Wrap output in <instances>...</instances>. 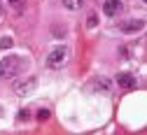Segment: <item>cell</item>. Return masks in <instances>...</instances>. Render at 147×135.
I'll return each mask as SVG.
<instances>
[{"instance_id":"cell-1","label":"cell","mask_w":147,"mask_h":135,"mask_svg":"<svg viewBox=\"0 0 147 135\" xmlns=\"http://www.w3.org/2000/svg\"><path fill=\"white\" fill-rule=\"evenodd\" d=\"M26 68V61L24 56L19 54H12V56H5L3 61H0V77H5V79H12V77L21 75Z\"/></svg>"},{"instance_id":"cell-2","label":"cell","mask_w":147,"mask_h":135,"mask_svg":"<svg viewBox=\"0 0 147 135\" xmlns=\"http://www.w3.org/2000/svg\"><path fill=\"white\" fill-rule=\"evenodd\" d=\"M68 47H56V49H54L49 56H47V65L49 68H61L65 61H68Z\"/></svg>"},{"instance_id":"cell-3","label":"cell","mask_w":147,"mask_h":135,"mask_svg":"<svg viewBox=\"0 0 147 135\" xmlns=\"http://www.w3.org/2000/svg\"><path fill=\"white\" fill-rule=\"evenodd\" d=\"M117 84H119L121 89H126V91H131V89L138 86L136 77H133V75H128V72H119V75H117Z\"/></svg>"},{"instance_id":"cell-4","label":"cell","mask_w":147,"mask_h":135,"mask_svg":"<svg viewBox=\"0 0 147 135\" xmlns=\"http://www.w3.org/2000/svg\"><path fill=\"white\" fill-rule=\"evenodd\" d=\"M35 86H38V79H35V77H30L28 82H21V84H16V86H14V91L19 93V95H28V93H30Z\"/></svg>"},{"instance_id":"cell-5","label":"cell","mask_w":147,"mask_h":135,"mask_svg":"<svg viewBox=\"0 0 147 135\" xmlns=\"http://www.w3.org/2000/svg\"><path fill=\"white\" fill-rule=\"evenodd\" d=\"M103 12H105V16H117L121 12V3H119V0H105Z\"/></svg>"},{"instance_id":"cell-6","label":"cell","mask_w":147,"mask_h":135,"mask_svg":"<svg viewBox=\"0 0 147 135\" xmlns=\"http://www.w3.org/2000/svg\"><path fill=\"white\" fill-rule=\"evenodd\" d=\"M145 21L142 19H131V21H121V30L124 33H136V30H142Z\"/></svg>"},{"instance_id":"cell-7","label":"cell","mask_w":147,"mask_h":135,"mask_svg":"<svg viewBox=\"0 0 147 135\" xmlns=\"http://www.w3.org/2000/svg\"><path fill=\"white\" fill-rule=\"evenodd\" d=\"M61 3H63L65 9H72V12H75V9H80V7L84 5V0H61Z\"/></svg>"},{"instance_id":"cell-8","label":"cell","mask_w":147,"mask_h":135,"mask_svg":"<svg viewBox=\"0 0 147 135\" xmlns=\"http://www.w3.org/2000/svg\"><path fill=\"white\" fill-rule=\"evenodd\" d=\"M9 7L14 12H24L26 9V0H9Z\"/></svg>"},{"instance_id":"cell-9","label":"cell","mask_w":147,"mask_h":135,"mask_svg":"<svg viewBox=\"0 0 147 135\" xmlns=\"http://www.w3.org/2000/svg\"><path fill=\"white\" fill-rule=\"evenodd\" d=\"M9 47H12V37H7V35H5L3 40H0V49H9Z\"/></svg>"},{"instance_id":"cell-10","label":"cell","mask_w":147,"mask_h":135,"mask_svg":"<svg viewBox=\"0 0 147 135\" xmlns=\"http://www.w3.org/2000/svg\"><path fill=\"white\" fill-rule=\"evenodd\" d=\"M96 24H98V16H94V14H91V16H89V21H86V26H89V28H94Z\"/></svg>"},{"instance_id":"cell-11","label":"cell","mask_w":147,"mask_h":135,"mask_svg":"<svg viewBox=\"0 0 147 135\" xmlns=\"http://www.w3.org/2000/svg\"><path fill=\"white\" fill-rule=\"evenodd\" d=\"M28 117H30V114H28V109H21V112H19V117H16V119H19V121H26Z\"/></svg>"},{"instance_id":"cell-12","label":"cell","mask_w":147,"mask_h":135,"mask_svg":"<svg viewBox=\"0 0 147 135\" xmlns=\"http://www.w3.org/2000/svg\"><path fill=\"white\" fill-rule=\"evenodd\" d=\"M47 117H49V112H47V109H40V112H38V119H40V121H45Z\"/></svg>"},{"instance_id":"cell-13","label":"cell","mask_w":147,"mask_h":135,"mask_svg":"<svg viewBox=\"0 0 147 135\" xmlns=\"http://www.w3.org/2000/svg\"><path fill=\"white\" fill-rule=\"evenodd\" d=\"M3 12H5V7H3V3H0V19H3Z\"/></svg>"}]
</instances>
